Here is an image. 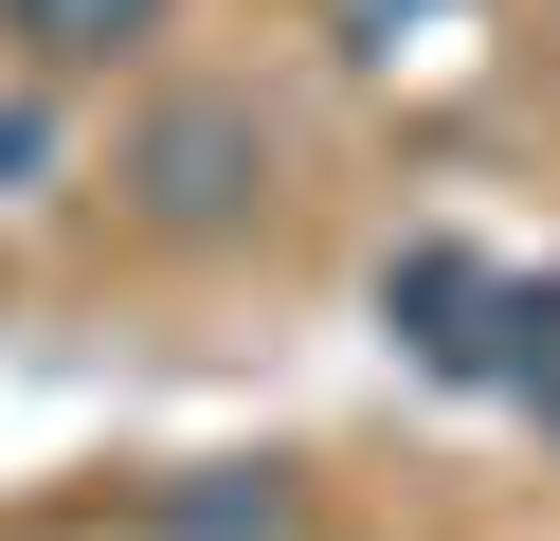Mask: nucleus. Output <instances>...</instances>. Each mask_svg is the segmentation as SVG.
<instances>
[{"label": "nucleus", "instance_id": "f257e3e1", "mask_svg": "<svg viewBox=\"0 0 560 541\" xmlns=\"http://www.w3.org/2000/svg\"><path fill=\"white\" fill-rule=\"evenodd\" d=\"M235 163H254L235 108H163V127H145V199L163 216H235Z\"/></svg>", "mask_w": 560, "mask_h": 541}, {"label": "nucleus", "instance_id": "f03ea898", "mask_svg": "<svg viewBox=\"0 0 560 541\" xmlns=\"http://www.w3.org/2000/svg\"><path fill=\"white\" fill-rule=\"evenodd\" d=\"M19 19H37L55 55H91V36H127V19H145V0H19Z\"/></svg>", "mask_w": 560, "mask_h": 541}]
</instances>
